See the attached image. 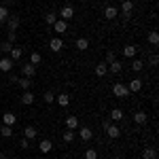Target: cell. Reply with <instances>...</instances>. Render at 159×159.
Instances as JSON below:
<instances>
[{
  "label": "cell",
  "instance_id": "obj_43",
  "mask_svg": "<svg viewBox=\"0 0 159 159\" xmlns=\"http://www.w3.org/2000/svg\"><path fill=\"white\" fill-rule=\"evenodd\" d=\"M104 159H110V157H104Z\"/></svg>",
  "mask_w": 159,
  "mask_h": 159
},
{
  "label": "cell",
  "instance_id": "obj_6",
  "mask_svg": "<svg viewBox=\"0 0 159 159\" xmlns=\"http://www.w3.org/2000/svg\"><path fill=\"white\" fill-rule=\"evenodd\" d=\"M51 28H53V32H55V34H64V32L68 30V21H64V19H57V21L51 25Z\"/></svg>",
  "mask_w": 159,
  "mask_h": 159
},
{
  "label": "cell",
  "instance_id": "obj_22",
  "mask_svg": "<svg viewBox=\"0 0 159 159\" xmlns=\"http://www.w3.org/2000/svg\"><path fill=\"white\" fill-rule=\"evenodd\" d=\"M76 49H79V51H87V49H89V40H87L85 36L76 38Z\"/></svg>",
  "mask_w": 159,
  "mask_h": 159
},
{
  "label": "cell",
  "instance_id": "obj_27",
  "mask_svg": "<svg viewBox=\"0 0 159 159\" xmlns=\"http://www.w3.org/2000/svg\"><path fill=\"white\" fill-rule=\"evenodd\" d=\"M0 136H2V138H11L13 136V127L11 125H2V127H0Z\"/></svg>",
  "mask_w": 159,
  "mask_h": 159
},
{
  "label": "cell",
  "instance_id": "obj_38",
  "mask_svg": "<svg viewBox=\"0 0 159 159\" xmlns=\"http://www.w3.org/2000/svg\"><path fill=\"white\" fill-rule=\"evenodd\" d=\"M148 61H151V66H157V61H159V55H157V53H153V55L148 57Z\"/></svg>",
  "mask_w": 159,
  "mask_h": 159
},
{
  "label": "cell",
  "instance_id": "obj_8",
  "mask_svg": "<svg viewBox=\"0 0 159 159\" xmlns=\"http://www.w3.org/2000/svg\"><path fill=\"white\" fill-rule=\"evenodd\" d=\"M106 134H108L112 140H117V138L121 136V129H119V125H115V123L110 125V123H108V125H106Z\"/></svg>",
  "mask_w": 159,
  "mask_h": 159
},
{
  "label": "cell",
  "instance_id": "obj_34",
  "mask_svg": "<svg viewBox=\"0 0 159 159\" xmlns=\"http://www.w3.org/2000/svg\"><path fill=\"white\" fill-rule=\"evenodd\" d=\"M9 15H11V13H9V9L0 4V21H7V19H9Z\"/></svg>",
  "mask_w": 159,
  "mask_h": 159
},
{
  "label": "cell",
  "instance_id": "obj_28",
  "mask_svg": "<svg viewBox=\"0 0 159 159\" xmlns=\"http://www.w3.org/2000/svg\"><path fill=\"white\" fill-rule=\"evenodd\" d=\"M136 51H138V49H136L134 45H127V47H123V55H125V57H134Z\"/></svg>",
  "mask_w": 159,
  "mask_h": 159
},
{
  "label": "cell",
  "instance_id": "obj_17",
  "mask_svg": "<svg viewBox=\"0 0 159 159\" xmlns=\"http://www.w3.org/2000/svg\"><path fill=\"white\" fill-rule=\"evenodd\" d=\"M55 102L60 104L61 108H66V106L70 104V96H68V93H60V96H55Z\"/></svg>",
  "mask_w": 159,
  "mask_h": 159
},
{
  "label": "cell",
  "instance_id": "obj_11",
  "mask_svg": "<svg viewBox=\"0 0 159 159\" xmlns=\"http://www.w3.org/2000/svg\"><path fill=\"white\" fill-rule=\"evenodd\" d=\"M11 68H13V60L9 55L0 60V70H2V72H11Z\"/></svg>",
  "mask_w": 159,
  "mask_h": 159
},
{
  "label": "cell",
  "instance_id": "obj_20",
  "mask_svg": "<svg viewBox=\"0 0 159 159\" xmlns=\"http://www.w3.org/2000/svg\"><path fill=\"white\" fill-rule=\"evenodd\" d=\"M21 55H24V49H21V47H13V49H11V53H9V57H11L13 61L21 60Z\"/></svg>",
  "mask_w": 159,
  "mask_h": 159
},
{
  "label": "cell",
  "instance_id": "obj_36",
  "mask_svg": "<svg viewBox=\"0 0 159 159\" xmlns=\"http://www.w3.org/2000/svg\"><path fill=\"white\" fill-rule=\"evenodd\" d=\"M85 159H98V151H96V148H87L85 151Z\"/></svg>",
  "mask_w": 159,
  "mask_h": 159
},
{
  "label": "cell",
  "instance_id": "obj_5",
  "mask_svg": "<svg viewBox=\"0 0 159 159\" xmlns=\"http://www.w3.org/2000/svg\"><path fill=\"white\" fill-rule=\"evenodd\" d=\"M51 148H53V142H51L49 138H45V140H40V142H38V151H40L43 155L51 153Z\"/></svg>",
  "mask_w": 159,
  "mask_h": 159
},
{
  "label": "cell",
  "instance_id": "obj_35",
  "mask_svg": "<svg viewBox=\"0 0 159 159\" xmlns=\"http://www.w3.org/2000/svg\"><path fill=\"white\" fill-rule=\"evenodd\" d=\"M11 49H13V43H9V40H4V43L0 45V51H2V53H11Z\"/></svg>",
  "mask_w": 159,
  "mask_h": 159
},
{
  "label": "cell",
  "instance_id": "obj_29",
  "mask_svg": "<svg viewBox=\"0 0 159 159\" xmlns=\"http://www.w3.org/2000/svg\"><path fill=\"white\" fill-rule=\"evenodd\" d=\"M17 83H19V87H21L24 91H28V89H30V85H32V81H30L28 76H24V79H17Z\"/></svg>",
  "mask_w": 159,
  "mask_h": 159
},
{
  "label": "cell",
  "instance_id": "obj_1",
  "mask_svg": "<svg viewBox=\"0 0 159 159\" xmlns=\"http://www.w3.org/2000/svg\"><path fill=\"white\" fill-rule=\"evenodd\" d=\"M112 96H115V98H127V96H129L127 85H123V83H115V85H112Z\"/></svg>",
  "mask_w": 159,
  "mask_h": 159
},
{
  "label": "cell",
  "instance_id": "obj_4",
  "mask_svg": "<svg viewBox=\"0 0 159 159\" xmlns=\"http://www.w3.org/2000/svg\"><path fill=\"white\" fill-rule=\"evenodd\" d=\"M72 17H74V9L70 7V4L61 7V11H60V19H64V21H68V19H72Z\"/></svg>",
  "mask_w": 159,
  "mask_h": 159
},
{
  "label": "cell",
  "instance_id": "obj_13",
  "mask_svg": "<svg viewBox=\"0 0 159 159\" xmlns=\"http://www.w3.org/2000/svg\"><path fill=\"white\" fill-rule=\"evenodd\" d=\"M134 121L138 123V125H144V123L148 121L147 112H144V110H138V112H134Z\"/></svg>",
  "mask_w": 159,
  "mask_h": 159
},
{
  "label": "cell",
  "instance_id": "obj_21",
  "mask_svg": "<svg viewBox=\"0 0 159 159\" xmlns=\"http://www.w3.org/2000/svg\"><path fill=\"white\" fill-rule=\"evenodd\" d=\"M142 159H157V151L153 147H147L142 151Z\"/></svg>",
  "mask_w": 159,
  "mask_h": 159
},
{
  "label": "cell",
  "instance_id": "obj_9",
  "mask_svg": "<svg viewBox=\"0 0 159 159\" xmlns=\"http://www.w3.org/2000/svg\"><path fill=\"white\" fill-rule=\"evenodd\" d=\"M140 89H142V79H132V81H129V85H127V91L138 93Z\"/></svg>",
  "mask_w": 159,
  "mask_h": 159
},
{
  "label": "cell",
  "instance_id": "obj_40",
  "mask_svg": "<svg viewBox=\"0 0 159 159\" xmlns=\"http://www.w3.org/2000/svg\"><path fill=\"white\" fill-rule=\"evenodd\" d=\"M9 43H15V32H9V38H7Z\"/></svg>",
  "mask_w": 159,
  "mask_h": 159
},
{
  "label": "cell",
  "instance_id": "obj_41",
  "mask_svg": "<svg viewBox=\"0 0 159 159\" xmlns=\"http://www.w3.org/2000/svg\"><path fill=\"white\" fill-rule=\"evenodd\" d=\"M28 142H30V140H25V138H24V140L19 142V147H21V148H28Z\"/></svg>",
  "mask_w": 159,
  "mask_h": 159
},
{
  "label": "cell",
  "instance_id": "obj_42",
  "mask_svg": "<svg viewBox=\"0 0 159 159\" xmlns=\"http://www.w3.org/2000/svg\"><path fill=\"white\" fill-rule=\"evenodd\" d=\"M0 159H7V155H4V153H0Z\"/></svg>",
  "mask_w": 159,
  "mask_h": 159
},
{
  "label": "cell",
  "instance_id": "obj_25",
  "mask_svg": "<svg viewBox=\"0 0 159 159\" xmlns=\"http://www.w3.org/2000/svg\"><path fill=\"white\" fill-rule=\"evenodd\" d=\"M147 40H148V43H151V45H153V47H157V45H159V34H157V32H155V30H153V32H148Z\"/></svg>",
  "mask_w": 159,
  "mask_h": 159
},
{
  "label": "cell",
  "instance_id": "obj_32",
  "mask_svg": "<svg viewBox=\"0 0 159 159\" xmlns=\"http://www.w3.org/2000/svg\"><path fill=\"white\" fill-rule=\"evenodd\" d=\"M55 21H57V15H55V13H45V24L53 25Z\"/></svg>",
  "mask_w": 159,
  "mask_h": 159
},
{
  "label": "cell",
  "instance_id": "obj_16",
  "mask_svg": "<svg viewBox=\"0 0 159 159\" xmlns=\"http://www.w3.org/2000/svg\"><path fill=\"white\" fill-rule=\"evenodd\" d=\"M21 104L24 106H30V104H34V93L28 89V91H24V96H21Z\"/></svg>",
  "mask_w": 159,
  "mask_h": 159
},
{
  "label": "cell",
  "instance_id": "obj_12",
  "mask_svg": "<svg viewBox=\"0 0 159 159\" xmlns=\"http://www.w3.org/2000/svg\"><path fill=\"white\" fill-rule=\"evenodd\" d=\"M15 123H17V117H15V115H13V112H4V115H2V125H15Z\"/></svg>",
  "mask_w": 159,
  "mask_h": 159
},
{
  "label": "cell",
  "instance_id": "obj_14",
  "mask_svg": "<svg viewBox=\"0 0 159 159\" xmlns=\"http://www.w3.org/2000/svg\"><path fill=\"white\" fill-rule=\"evenodd\" d=\"M21 72H24V76H28V79H32V76L36 74V66H32V64H24Z\"/></svg>",
  "mask_w": 159,
  "mask_h": 159
},
{
  "label": "cell",
  "instance_id": "obj_39",
  "mask_svg": "<svg viewBox=\"0 0 159 159\" xmlns=\"http://www.w3.org/2000/svg\"><path fill=\"white\" fill-rule=\"evenodd\" d=\"M115 60H117V57H115V53L108 51V53H106V64H110V61H115Z\"/></svg>",
  "mask_w": 159,
  "mask_h": 159
},
{
  "label": "cell",
  "instance_id": "obj_30",
  "mask_svg": "<svg viewBox=\"0 0 159 159\" xmlns=\"http://www.w3.org/2000/svg\"><path fill=\"white\" fill-rule=\"evenodd\" d=\"M40 61H43V55H40V53H36V51H34V53H32V55H30V64H32V66H38V64H40Z\"/></svg>",
  "mask_w": 159,
  "mask_h": 159
},
{
  "label": "cell",
  "instance_id": "obj_15",
  "mask_svg": "<svg viewBox=\"0 0 159 159\" xmlns=\"http://www.w3.org/2000/svg\"><path fill=\"white\" fill-rule=\"evenodd\" d=\"M7 21H9V32H15V30L19 28V17H17V15H9Z\"/></svg>",
  "mask_w": 159,
  "mask_h": 159
},
{
  "label": "cell",
  "instance_id": "obj_33",
  "mask_svg": "<svg viewBox=\"0 0 159 159\" xmlns=\"http://www.w3.org/2000/svg\"><path fill=\"white\" fill-rule=\"evenodd\" d=\"M142 68H144V61L142 60H134L132 61V70H134V72H140Z\"/></svg>",
  "mask_w": 159,
  "mask_h": 159
},
{
  "label": "cell",
  "instance_id": "obj_7",
  "mask_svg": "<svg viewBox=\"0 0 159 159\" xmlns=\"http://www.w3.org/2000/svg\"><path fill=\"white\" fill-rule=\"evenodd\" d=\"M49 49L53 51V53H60V51L64 49V40H61V38H51L49 40Z\"/></svg>",
  "mask_w": 159,
  "mask_h": 159
},
{
  "label": "cell",
  "instance_id": "obj_10",
  "mask_svg": "<svg viewBox=\"0 0 159 159\" xmlns=\"http://www.w3.org/2000/svg\"><path fill=\"white\" fill-rule=\"evenodd\" d=\"M36 136H38L36 127H32V125H25V127H24V138H25V140H34Z\"/></svg>",
  "mask_w": 159,
  "mask_h": 159
},
{
  "label": "cell",
  "instance_id": "obj_26",
  "mask_svg": "<svg viewBox=\"0 0 159 159\" xmlns=\"http://www.w3.org/2000/svg\"><path fill=\"white\" fill-rule=\"evenodd\" d=\"M110 119H112V121H121L123 119V110L121 108H112L110 110Z\"/></svg>",
  "mask_w": 159,
  "mask_h": 159
},
{
  "label": "cell",
  "instance_id": "obj_24",
  "mask_svg": "<svg viewBox=\"0 0 159 159\" xmlns=\"http://www.w3.org/2000/svg\"><path fill=\"white\" fill-rule=\"evenodd\" d=\"M108 70H110L112 74H119V72L123 70V66H121V64H119L117 60H115V61H110V64H108Z\"/></svg>",
  "mask_w": 159,
  "mask_h": 159
},
{
  "label": "cell",
  "instance_id": "obj_37",
  "mask_svg": "<svg viewBox=\"0 0 159 159\" xmlns=\"http://www.w3.org/2000/svg\"><path fill=\"white\" fill-rule=\"evenodd\" d=\"M45 102H47V104H53V102H55V93H53V91H47V93H45Z\"/></svg>",
  "mask_w": 159,
  "mask_h": 159
},
{
  "label": "cell",
  "instance_id": "obj_23",
  "mask_svg": "<svg viewBox=\"0 0 159 159\" xmlns=\"http://www.w3.org/2000/svg\"><path fill=\"white\" fill-rule=\"evenodd\" d=\"M108 72V64H96V76H104V74Z\"/></svg>",
  "mask_w": 159,
  "mask_h": 159
},
{
  "label": "cell",
  "instance_id": "obj_3",
  "mask_svg": "<svg viewBox=\"0 0 159 159\" xmlns=\"http://www.w3.org/2000/svg\"><path fill=\"white\" fill-rule=\"evenodd\" d=\"M79 138H81L83 142H89V140L93 138V132H91V127H87V125L79 127Z\"/></svg>",
  "mask_w": 159,
  "mask_h": 159
},
{
  "label": "cell",
  "instance_id": "obj_18",
  "mask_svg": "<svg viewBox=\"0 0 159 159\" xmlns=\"http://www.w3.org/2000/svg\"><path fill=\"white\" fill-rule=\"evenodd\" d=\"M117 15H119V9H117V7H106V9H104V17H106V19H115V17H117Z\"/></svg>",
  "mask_w": 159,
  "mask_h": 159
},
{
  "label": "cell",
  "instance_id": "obj_31",
  "mask_svg": "<svg viewBox=\"0 0 159 159\" xmlns=\"http://www.w3.org/2000/svg\"><path fill=\"white\" fill-rule=\"evenodd\" d=\"M61 138H64V142H74L76 134H74L72 129H68V132H64V134H61Z\"/></svg>",
  "mask_w": 159,
  "mask_h": 159
},
{
  "label": "cell",
  "instance_id": "obj_2",
  "mask_svg": "<svg viewBox=\"0 0 159 159\" xmlns=\"http://www.w3.org/2000/svg\"><path fill=\"white\" fill-rule=\"evenodd\" d=\"M132 11H134V2H132V0H123V2H121L123 17H125V19H129V17H132Z\"/></svg>",
  "mask_w": 159,
  "mask_h": 159
},
{
  "label": "cell",
  "instance_id": "obj_19",
  "mask_svg": "<svg viewBox=\"0 0 159 159\" xmlns=\"http://www.w3.org/2000/svg\"><path fill=\"white\" fill-rule=\"evenodd\" d=\"M66 127H68V129H79V119H76V117H74V115H70V117H66Z\"/></svg>",
  "mask_w": 159,
  "mask_h": 159
}]
</instances>
